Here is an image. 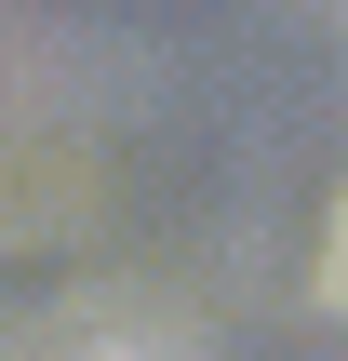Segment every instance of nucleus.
<instances>
[{
  "mask_svg": "<svg viewBox=\"0 0 348 361\" xmlns=\"http://www.w3.org/2000/svg\"><path fill=\"white\" fill-rule=\"evenodd\" d=\"M322 295L348 308V201H335V255H322Z\"/></svg>",
  "mask_w": 348,
  "mask_h": 361,
  "instance_id": "1",
  "label": "nucleus"
}]
</instances>
